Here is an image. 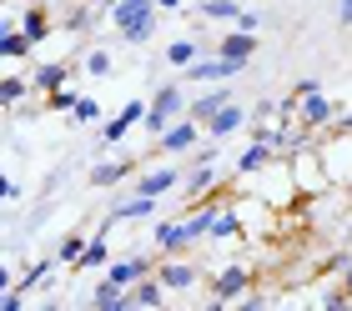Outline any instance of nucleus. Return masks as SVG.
<instances>
[{"instance_id":"37998d69","label":"nucleus","mask_w":352,"mask_h":311,"mask_svg":"<svg viewBox=\"0 0 352 311\" xmlns=\"http://www.w3.org/2000/svg\"><path fill=\"white\" fill-rule=\"evenodd\" d=\"M25 5H30V0H25Z\"/></svg>"},{"instance_id":"c9c22d12","label":"nucleus","mask_w":352,"mask_h":311,"mask_svg":"<svg viewBox=\"0 0 352 311\" xmlns=\"http://www.w3.org/2000/svg\"><path fill=\"white\" fill-rule=\"evenodd\" d=\"M0 196H6V201H21V181H15V176H6V181H0Z\"/></svg>"},{"instance_id":"20e7f679","label":"nucleus","mask_w":352,"mask_h":311,"mask_svg":"<svg viewBox=\"0 0 352 311\" xmlns=\"http://www.w3.org/2000/svg\"><path fill=\"white\" fill-rule=\"evenodd\" d=\"M252 281H257V271L247 266V261H227V266L212 271V306H232L236 297H247Z\"/></svg>"},{"instance_id":"f704fd0d","label":"nucleus","mask_w":352,"mask_h":311,"mask_svg":"<svg viewBox=\"0 0 352 311\" xmlns=\"http://www.w3.org/2000/svg\"><path fill=\"white\" fill-rule=\"evenodd\" d=\"M236 306H242V311H262L267 306V291H247V297H236Z\"/></svg>"},{"instance_id":"f3484780","label":"nucleus","mask_w":352,"mask_h":311,"mask_svg":"<svg viewBox=\"0 0 352 311\" xmlns=\"http://www.w3.org/2000/svg\"><path fill=\"white\" fill-rule=\"evenodd\" d=\"M277 161H282V156L272 151L267 141H252L247 151L236 156V176H257V171H267V166H277Z\"/></svg>"},{"instance_id":"2f4dec72","label":"nucleus","mask_w":352,"mask_h":311,"mask_svg":"<svg viewBox=\"0 0 352 311\" xmlns=\"http://www.w3.org/2000/svg\"><path fill=\"white\" fill-rule=\"evenodd\" d=\"M71 116H76V126H96V121H101V101H96V95H81Z\"/></svg>"},{"instance_id":"4be33fe9","label":"nucleus","mask_w":352,"mask_h":311,"mask_svg":"<svg viewBox=\"0 0 352 311\" xmlns=\"http://www.w3.org/2000/svg\"><path fill=\"white\" fill-rule=\"evenodd\" d=\"M91 306L96 311H126V306H131V291L116 286V281H101V286L91 291Z\"/></svg>"},{"instance_id":"79ce46f5","label":"nucleus","mask_w":352,"mask_h":311,"mask_svg":"<svg viewBox=\"0 0 352 311\" xmlns=\"http://www.w3.org/2000/svg\"><path fill=\"white\" fill-rule=\"evenodd\" d=\"M91 5H96V10H111V5H116V0H91Z\"/></svg>"},{"instance_id":"393cba45","label":"nucleus","mask_w":352,"mask_h":311,"mask_svg":"<svg viewBox=\"0 0 352 311\" xmlns=\"http://www.w3.org/2000/svg\"><path fill=\"white\" fill-rule=\"evenodd\" d=\"M96 21H101V10H96L91 0H76V5H71V15H66V30H71V36H91V30H96Z\"/></svg>"},{"instance_id":"9d476101","label":"nucleus","mask_w":352,"mask_h":311,"mask_svg":"<svg viewBox=\"0 0 352 311\" xmlns=\"http://www.w3.org/2000/svg\"><path fill=\"white\" fill-rule=\"evenodd\" d=\"M156 276L166 281V291H191L201 281V266H191L186 256H162V266H156Z\"/></svg>"},{"instance_id":"a878e982","label":"nucleus","mask_w":352,"mask_h":311,"mask_svg":"<svg viewBox=\"0 0 352 311\" xmlns=\"http://www.w3.org/2000/svg\"><path fill=\"white\" fill-rule=\"evenodd\" d=\"M30 91H36V86H30V76H15V71H10L6 80H0V106H6V111H15V106H21Z\"/></svg>"},{"instance_id":"6ab92c4d","label":"nucleus","mask_w":352,"mask_h":311,"mask_svg":"<svg viewBox=\"0 0 352 311\" xmlns=\"http://www.w3.org/2000/svg\"><path fill=\"white\" fill-rule=\"evenodd\" d=\"M242 231H247L242 206H221V211H217V221H212V236H206V241H242Z\"/></svg>"},{"instance_id":"c85d7f7f","label":"nucleus","mask_w":352,"mask_h":311,"mask_svg":"<svg viewBox=\"0 0 352 311\" xmlns=\"http://www.w3.org/2000/svg\"><path fill=\"white\" fill-rule=\"evenodd\" d=\"M197 56H201V41H191V36H182V41L166 45V65H176V71H186Z\"/></svg>"},{"instance_id":"e433bc0d","label":"nucleus","mask_w":352,"mask_h":311,"mask_svg":"<svg viewBox=\"0 0 352 311\" xmlns=\"http://www.w3.org/2000/svg\"><path fill=\"white\" fill-rule=\"evenodd\" d=\"M232 25H236V30H257L262 21H257V10H242V15H236V21H232Z\"/></svg>"},{"instance_id":"f257e3e1","label":"nucleus","mask_w":352,"mask_h":311,"mask_svg":"<svg viewBox=\"0 0 352 311\" xmlns=\"http://www.w3.org/2000/svg\"><path fill=\"white\" fill-rule=\"evenodd\" d=\"M217 211H221V206L206 201V206H191L186 216H176V221H156V226H151V246H156V256H186L197 241L212 236Z\"/></svg>"},{"instance_id":"f8f14e48","label":"nucleus","mask_w":352,"mask_h":311,"mask_svg":"<svg viewBox=\"0 0 352 311\" xmlns=\"http://www.w3.org/2000/svg\"><path fill=\"white\" fill-rule=\"evenodd\" d=\"M81 71V65H66V60H45V65H36L30 71V86H36V95H51V91H60V86H71V76Z\"/></svg>"},{"instance_id":"ea45409f","label":"nucleus","mask_w":352,"mask_h":311,"mask_svg":"<svg viewBox=\"0 0 352 311\" xmlns=\"http://www.w3.org/2000/svg\"><path fill=\"white\" fill-rule=\"evenodd\" d=\"M332 126H338V130H342V136H352V111H347V116H338V121H332Z\"/></svg>"},{"instance_id":"bb28decb","label":"nucleus","mask_w":352,"mask_h":311,"mask_svg":"<svg viewBox=\"0 0 352 311\" xmlns=\"http://www.w3.org/2000/svg\"><path fill=\"white\" fill-rule=\"evenodd\" d=\"M96 266H101V271L111 266V246H106V231H96V236H91V246H86V256L76 261V271H96Z\"/></svg>"},{"instance_id":"7c9ffc66","label":"nucleus","mask_w":352,"mask_h":311,"mask_svg":"<svg viewBox=\"0 0 352 311\" xmlns=\"http://www.w3.org/2000/svg\"><path fill=\"white\" fill-rule=\"evenodd\" d=\"M86 246H91V241H86L81 231H66V236H60V246H56V256H60V266H76V261L86 256Z\"/></svg>"},{"instance_id":"1a4fd4ad","label":"nucleus","mask_w":352,"mask_h":311,"mask_svg":"<svg viewBox=\"0 0 352 311\" xmlns=\"http://www.w3.org/2000/svg\"><path fill=\"white\" fill-rule=\"evenodd\" d=\"M146 106H151V101H126V106L116 111V116H111V121L101 126V141H106V146H116V141H126V130L146 121Z\"/></svg>"},{"instance_id":"a19ab883","label":"nucleus","mask_w":352,"mask_h":311,"mask_svg":"<svg viewBox=\"0 0 352 311\" xmlns=\"http://www.w3.org/2000/svg\"><path fill=\"white\" fill-rule=\"evenodd\" d=\"M156 5H162V10H182L186 0H156Z\"/></svg>"},{"instance_id":"dca6fc26","label":"nucleus","mask_w":352,"mask_h":311,"mask_svg":"<svg viewBox=\"0 0 352 311\" xmlns=\"http://www.w3.org/2000/svg\"><path fill=\"white\" fill-rule=\"evenodd\" d=\"M217 51L227 56V60H236V65H247L252 56H257V30H227Z\"/></svg>"},{"instance_id":"4468645a","label":"nucleus","mask_w":352,"mask_h":311,"mask_svg":"<svg viewBox=\"0 0 352 311\" xmlns=\"http://www.w3.org/2000/svg\"><path fill=\"white\" fill-rule=\"evenodd\" d=\"M182 181V171L176 166H151V171H141L136 181H131V191H141V196H156V201H162V196Z\"/></svg>"},{"instance_id":"aec40b11","label":"nucleus","mask_w":352,"mask_h":311,"mask_svg":"<svg viewBox=\"0 0 352 311\" xmlns=\"http://www.w3.org/2000/svg\"><path fill=\"white\" fill-rule=\"evenodd\" d=\"M21 30H25V36L30 41H45V36H51V10H45V0H30V5H25V15H21Z\"/></svg>"},{"instance_id":"ddd939ff","label":"nucleus","mask_w":352,"mask_h":311,"mask_svg":"<svg viewBox=\"0 0 352 311\" xmlns=\"http://www.w3.org/2000/svg\"><path fill=\"white\" fill-rule=\"evenodd\" d=\"M227 101H232L227 80H221V86H206V91H197V95H191V101H186V116L206 126V121H212V116H217V111L227 106Z\"/></svg>"},{"instance_id":"423d86ee","label":"nucleus","mask_w":352,"mask_h":311,"mask_svg":"<svg viewBox=\"0 0 352 311\" xmlns=\"http://www.w3.org/2000/svg\"><path fill=\"white\" fill-rule=\"evenodd\" d=\"M156 266H162V261L156 256H111V266H106V281H116V286H126L131 291L141 276H151Z\"/></svg>"},{"instance_id":"72a5a7b5","label":"nucleus","mask_w":352,"mask_h":311,"mask_svg":"<svg viewBox=\"0 0 352 311\" xmlns=\"http://www.w3.org/2000/svg\"><path fill=\"white\" fill-rule=\"evenodd\" d=\"M76 101H81V91H71V86H60V91L45 95V106H51V111H76Z\"/></svg>"},{"instance_id":"7ed1b4c3","label":"nucleus","mask_w":352,"mask_h":311,"mask_svg":"<svg viewBox=\"0 0 352 311\" xmlns=\"http://www.w3.org/2000/svg\"><path fill=\"white\" fill-rule=\"evenodd\" d=\"M182 116H186V86H182V80H166V86H156L151 106H146V121H141V126H146L151 136H162V130L176 126Z\"/></svg>"},{"instance_id":"0eeeda50","label":"nucleus","mask_w":352,"mask_h":311,"mask_svg":"<svg viewBox=\"0 0 352 311\" xmlns=\"http://www.w3.org/2000/svg\"><path fill=\"white\" fill-rule=\"evenodd\" d=\"M297 121L307 130H322V126L338 121V106H332L322 91H307V95H297Z\"/></svg>"},{"instance_id":"c756f323","label":"nucleus","mask_w":352,"mask_h":311,"mask_svg":"<svg viewBox=\"0 0 352 311\" xmlns=\"http://www.w3.org/2000/svg\"><path fill=\"white\" fill-rule=\"evenodd\" d=\"M217 186V166L212 161H197V166H191V176H186V191H191V201H197V196H206Z\"/></svg>"},{"instance_id":"f03ea898","label":"nucleus","mask_w":352,"mask_h":311,"mask_svg":"<svg viewBox=\"0 0 352 311\" xmlns=\"http://www.w3.org/2000/svg\"><path fill=\"white\" fill-rule=\"evenodd\" d=\"M156 10H162L156 0H116V5L106 10V21L126 45H146L156 36Z\"/></svg>"},{"instance_id":"58836bf2","label":"nucleus","mask_w":352,"mask_h":311,"mask_svg":"<svg viewBox=\"0 0 352 311\" xmlns=\"http://www.w3.org/2000/svg\"><path fill=\"white\" fill-rule=\"evenodd\" d=\"M338 21H342V25H352V0H338Z\"/></svg>"},{"instance_id":"473e14b6","label":"nucleus","mask_w":352,"mask_h":311,"mask_svg":"<svg viewBox=\"0 0 352 311\" xmlns=\"http://www.w3.org/2000/svg\"><path fill=\"white\" fill-rule=\"evenodd\" d=\"M81 71H86V76H111V71H116V60H111V51H91V56L81 60Z\"/></svg>"},{"instance_id":"4c0bfd02","label":"nucleus","mask_w":352,"mask_h":311,"mask_svg":"<svg viewBox=\"0 0 352 311\" xmlns=\"http://www.w3.org/2000/svg\"><path fill=\"white\" fill-rule=\"evenodd\" d=\"M338 276H342V291H347V297H352V256L342 261V271H338Z\"/></svg>"},{"instance_id":"b1692460","label":"nucleus","mask_w":352,"mask_h":311,"mask_svg":"<svg viewBox=\"0 0 352 311\" xmlns=\"http://www.w3.org/2000/svg\"><path fill=\"white\" fill-rule=\"evenodd\" d=\"M166 301V281H162V276H141V281L131 286V306H162Z\"/></svg>"},{"instance_id":"5701e85b","label":"nucleus","mask_w":352,"mask_h":311,"mask_svg":"<svg viewBox=\"0 0 352 311\" xmlns=\"http://www.w3.org/2000/svg\"><path fill=\"white\" fill-rule=\"evenodd\" d=\"M30 51H36V41H30L21 25H6V30H0V56H6V60H25Z\"/></svg>"},{"instance_id":"cd10ccee","label":"nucleus","mask_w":352,"mask_h":311,"mask_svg":"<svg viewBox=\"0 0 352 311\" xmlns=\"http://www.w3.org/2000/svg\"><path fill=\"white\" fill-rule=\"evenodd\" d=\"M201 21H236L242 15V0H197Z\"/></svg>"},{"instance_id":"6e6552de","label":"nucleus","mask_w":352,"mask_h":311,"mask_svg":"<svg viewBox=\"0 0 352 311\" xmlns=\"http://www.w3.org/2000/svg\"><path fill=\"white\" fill-rule=\"evenodd\" d=\"M197 130H201V121H191V116H182L176 126H166L162 136H156V151H166V156L197 151Z\"/></svg>"},{"instance_id":"9b49d317","label":"nucleus","mask_w":352,"mask_h":311,"mask_svg":"<svg viewBox=\"0 0 352 311\" xmlns=\"http://www.w3.org/2000/svg\"><path fill=\"white\" fill-rule=\"evenodd\" d=\"M247 121H252V111H247V106H236V101H227V106H221V111H217V116L206 121L201 130H206L212 141H227V136H236V130H242Z\"/></svg>"},{"instance_id":"412c9836","label":"nucleus","mask_w":352,"mask_h":311,"mask_svg":"<svg viewBox=\"0 0 352 311\" xmlns=\"http://www.w3.org/2000/svg\"><path fill=\"white\" fill-rule=\"evenodd\" d=\"M60 266V256H36V261H30V266L21 271V281H15V286H21V291H41L45 281H51V271Z\"/></svg>"},{"instance_id":"39448f33","label":"nucleus","mask_w":352,"mask_h":311,"mask_svg":"<svg viewBox=\"0 0 352 311\" xmlns=\"http://www.w3.org/2000/svg\"><path fill=\"white\" fill-rule=\"evenodd\" d=\"M247 71V65H236V60H227V56H197V60H191L186 65V80H197V86H221V80H236V76H242Z\"/></svg>"},{"instance_id":"2eb2a0df","label":"nucleus","mask_w":352,"mask_h":311,"mask_svg":"<svg viewBox=\"0 0 352 311\" xmlns=\"http://www.w3.org/2000/svg\"><path fill=\"white\" fill-rule=\"evenodd\" d=\"M146 216H156V196H141V191L121 196V201L111 206V226L116 221H146Z\"/></svg>"},{"instance_id":"a211bd4d","label":"nucleus","mask_w":352,"mask_h":311,"mask_svg":"<svg viewBox=\"0 0 352 311\" xmlns=\"http://www.w3.org/2000/svg\"><path fill=\"white\" fill-rule=\"evenodd\" d=\"M131 161H96L91 166V186L96 191H111V186H121V181H131Z\"/></svg>"}]
</instances>
